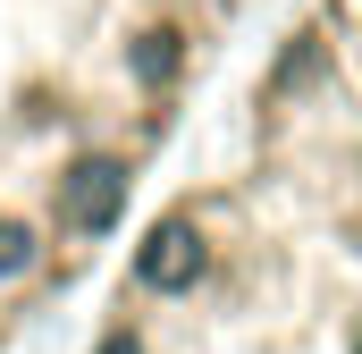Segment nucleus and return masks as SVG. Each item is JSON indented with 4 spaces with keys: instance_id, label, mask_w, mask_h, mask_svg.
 <instances>
[{
    "instance_id": "1",
    "label": "nucleus",
    "mask_w": 362,
    "mask_h": 354,
    "mask_svg": "<svg viewBox=\"0 0 362 354\" xmlns=\"http://www.w3.org/2000/svg\"><path fill=\"white\" fill-rule=\"evenodd\" d=\"M185 42L169 0H0V338L76 245L118 228L135 185L118 127L177 93Z\"/></svg>"
}]
</instances>
